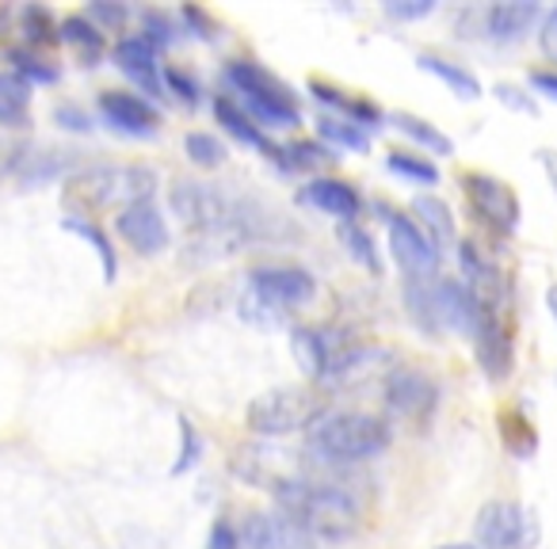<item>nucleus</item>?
I'll use <instances>...</instances> for the list:
<instances>
[{"instance_id": "nucleus-1", "label": "nucleus", "mask_w": 557, "mask_h": 549, "mask_svg": "<svg viewBox=\"0 0 557 549\" xmlns=\"http://www.w3.org/2000/svg\"><path fill=\"white\" fill-rule=\"evenodd\" d=\"M275 503L283 515H290L295 523H302L310 534H325V538H344L363 523V508L359 496L341 481H321V477H275L271 485Z\"/></svg>"}, {"instance_id": "nucleus-2", "label": "nucleus", "mask_w": 557, "mask_h": 549, "mask_svg": "<svg viewBox=\"0 0 557 549\" xmlns=\"http://www.w3.org/2000/svg\"><path fill=\"white\" fill-rule=\"evenodd\" d=\"M157 187L153 169L146 164H92L81 169L77 176L65 184V207L73 217L81 214H100V210H126L134 202H146Z\"/></svg>"}, {"instance_id": "nucleus-3", "label": "nucleus", "mask_w": 557, "mask_h": 549, "mask_svg": "<svg viewBox=\"0 0 557 549\" xmlns=\"http://www.w3.org/2000/svg\"><path fill=\"white\" fill-rule=\"evenodd\" d=\"M306 442L329 462H367L389 447V424L371 412L321 409L306 427Z\"/></svg>"}, {"instance_id": "nucleus-4", "label": "nucleus", "mask_w": 557, "mask_h": 549, "mask_svg": "<svg viewBox=\"0 0 557 549\" xmlns=\"http://www.w3.org/2000/svg\"><path fill=\"white\" fill-rule=\"evenodd\" d=\"M225 77H230V85L240 92L248 115L263 118L268 126H295L298 123L295 92H290L278 77H271L268 70H260V65H252V62H233L230 70H225Z\"/></svg>"}, {"instance_id": "nucleus-5", "label": "nucleus", "mask_w": 557, "mask_h": 549, "mask_svg": "<svg viewBox=\"0 0 557 549\" xmlns=\"http://www.w3.org/2000/svg\"><path fill=\"white\" fill-rule=\"evenodd\" d=\"M318 404L302 389H275V394H263L248 404V427L256 435H268V439H283L290 432H306L310 420L318 416Z\"/></svg>"}, {"instance_id": "nucleus-6", "label": "nucleus", "mask_w": 557, "mask_h": 549, "mask_svg": "<svg viewBox=\"0 0 557 549\" xmlns=\"http://www.w3.org/2000/svg\"><path fill=\"white\" fill-rule=\"evenodd\" d=\"M313 295H318V283L302 267H256L248 279V298L263 305V321H278V313L310 302Z\"/></svg>"}, {"instance_id": "nucleus-7", "label": "nucleus", "mask_w": 557, "mask_h": 549, "mask_svg": "<svg viewBox=\"0 0 557 549\" xmlns=\"http://www.w3.org/2000/svg\"><path fill=\"white\" fill-rule=\"evenodd\" d=\"M473 534L485 549H531L539 541V523L516 500H488L478 511Z\"/></svg>"}, {"instance_id": "nucleus-8", "label": "nucleus", "mask_w": 557, "mask_h": 549, "mask_svg": "<svg viewBox=\"0 0 557 549\" xmlns=\"http://www.w3.org/2000/svg\"><path fill=\"white\" fill-rule=\"evenodd\" d=\"M382 394H386V409L394 412V416L417 420V424L432 416L435 404H440V386H435V378L417 371V366H394V371L386 374Z\"/></svg>"}, {"instance_id": "nucleus-9", "label": "nucleus", "mask_w": 557, "mask_h": 549, "mask_svg": "<svg viewBox=\"0 0 557 549\" xmlns=\"http://www.w3.org/2000/svg\"><path fill=\"white\" fill-rule=\"evenodd\" d=\"M389 248H394V260L401 263V271L409 279H435L440 248H435V240L412 217L405 214L389 217Z\"/></svg>"}, {"instance_id": "nucleus-10", "label": "nucleus", "mask_w": 557, "mask_h": 549, "mask_svg": "<svg viewBox=\"0 0 557 549\" xmlns=\"http://www.w3.org/2000/svg\"><path fill=\"white\" fill-rule=\"evenodd\" d=\"M462 187H466L470 207L478 210V217L493 225L496 233H511L519 225V199L504 179L485 176V172H470V176L462 179Z\"/></svg>"}, {"instance_id": "nucleus-11", "label": "nucleus", "mask_w": 557, "mask_h": 549, "mask_svg": "<svg viewBox=\"0 0 557 549\" xmlns=\"http://www.w3.org/2000/svg\"><path fill=\"white\" fill-rule=\"evenodd\" d=\"M248 549H318L313 534L283 511H256L245 519Z\"/></svg>"}, {"instance_id": "nucleus-12", "label": "nucleus", "mask_w": 557, "mask_h": 549, "mask_svg": "<svg viewBox=\"0 0 557 549\" xmlns=\"http://www.w3.org/2000/svg\"><path fill=\"white\" fill-rule=\"evenodd\" d=\"M119 237L138 248V252L153 255L169 245V225H164L161 210L146 199V202H134V207L119 210Z\"/></svg>"}, {"instance_id": "nucleus-13", "label": "nucleus", "mask_w": 557, "mask_h": 549, "mask_svg": "<svg viewBox=\"0 0 557 549\" xmlns=\"http://www.w3.org/2000/svg\"><path fill=\"white\" fill-rule=\"evenodd\" d=\"M473 348H478V359L485 366L488 378H504L511 366V340L500 325V313L493 305H481L478 328H473Z\"/></svg>"}, {"instance_id": "nucleus-14", "label": "nucleus", "mask_w": 557, "mask_h": 549, "mask_svg": "<svg viewBox=\"0 0 557 549\" xmlns=\"http://www.w3.org/2000/svg\"><path fill=\"white\" fill-rule=\"evenodd\" d=\"M81 157L77 149H35V153H20L16 161V176L24 184H47V179H62V176H77Z\"/></svg>"}, {"instance_id": "nucleus-15", "label": "nucleus", "mask_w": 557, "mask_h": 549, "mask_svg": "<svg viewBox=\"0 0 557 549\" xmlns=\"http://www.w3.org/2000/svg\"><path fill=\"white\" fill-rule=\"evenodd\" d=\"M115 65L146 92L161 96V70H157V47L146 39H123L115 47Z\"/></svg>"}, {"instance_id": "nucleus-16", "label": "nucleus", "mask_w": 557, "mask_h": 549, "mask_svg": "<svg viewBox=\"0 0 557 549\" xmlns=\"http://www.w3.org/2000/svg\"><path fill=\"white\" fill-rule=\"evenodd\" d=\"M100 111L108 115L111 126H119V130H126V134H153V126H157V111L131 92H103Z\"/></svg>"}, {"instance_id": "nucleus-17", "label": "nucleus", "mask_w": 557, "mask_h": 549, "mask_svg": "<svg viewBox=\"0 0 557 549\" xmlns=\"http://www.w3.org/2000/svg\"><path fill=\"white\" fill-rule=\"evenodd\" d=\"M298 199H306L310 207L325 210V214H333V217H348V222L359 214V207H363L359 191L351 184H344V179H313Z\"/></svg>"}, {"instance_id": "nucleus-18", "label": "nucleus", "mask_w": 557, "mask_h": 549, "mask_svg": "<svg viewBox=\"0 0 557 549\" xmlns=\"http://www.w3.org/2000/svg\"><path fill=\"white\" fill-rule=\"evenodd\" d=\"M539 20V4H493L485 12V32L496 42H519Z\"/></svg>"}, {"instance_id": "nucleus-19", "label": "nucleus", "mask_w": 557, "mask_h": 549, "mask_svg": "<svg viewBox=\"0 0 557 549\" xmlns=\"http://www.w3.org/2000/svg\"><path fill=\"white\" fill-rule=\"evenodd\" d=\"M412 210H417V217H420V229L435 240V248H440V252L455 245V214H450L447 202L432 199V195H420V199L412 202Z\"/></svg>"}, {"instance_id": "nucleus-20", "label": "nucleus", "mask_w": 557, "mask_h": 549, "mask_svg": "<svg viewBox=\"0 0 557 549\" xmlns=\"http://www.w3.org/2000/svg\"><path fill=\"white\" fill-rule=\"evenodd\" d=\"M214 118L225 126V130L233 134V138H240L245 146H260V149H268V141H263V134L256 130V123H252V115H248L240 103H233L230 96H218L214 100Z\"/></svg>"}, {"instance_id": "nucleus-21", "label": "nucleus", "mask_w": 557, "mask_h": 549, "mask_svg": "<svg viewBox=\"0 0 557 549\" xmlns=\"http://www.w3.org/2000/svg\"><path fill=\"white\" fill-rule=\"evenodd\" d=\"M420 70L435 73V77H440L443 85H450V88H455V92L462 96V100H478V96H481V85H478V77H473L470 70H462V65L447 62V58H435V54H420Z\"/></svg>"}, {"instance_id": "nucleus-22", "label": "nucleus", "mask_w": 557, "mask_h": 549, "mask_svg": "<svg viewBox=\"0 0 557 549\" xmlns=\"http://www.w3.org/2000/svg\"><path fill=\"white\" fill-rule=\"evenodd\" d=\"M394 126H397L401 134H409V138L417 141V146H424L428 153H440V157H450V153H455V141H450L443 130H435L432 123H424V118L397 111V115H394Z\"/></svg>"}, {"instance_id": "nucleus-23", "label": "nucleus", "mask_w": 557, "mask_h": 549, "mask_svg": "<svg viewBox=\"0 0 557 549\" xmlns=\"http://www.w3.org/2000/svg\"><path fill=\"white\" fill-rule=\"evenodd\" d=\"M27 80L20 77H0V123L4 126H20L24 123V111H27Z\"/></svg>"}, {"instance_id": "nucleus-24", "label": "nucleus", "mask_w": 557, "mask_h": 549, "mask_svg": "<svg viewBox=\"0 0 557 549\" xmlns=\"http://www.w3.org/2000/svg\"><path fill=\"white\" fill-rule=\"evenodd\" d=\"M318 134L329 141V146H344V149H356V153H363L367 149V134L359 123H351V118H318Z\"/></svg>"}, {"instance_id": "nucleus-25", "label": "nucleus", "mask_w": 557, "mask_h": 549, "mask_svg": "<svg viewBox=\"0 0 557 549\" xmlns=\"http://www.w3.org/2000/svg\"><path fill=\"white\" fill-rule=\"evenodd\" d=\"M58 32H62V39L65 42H73V47H81V50H88V54H100V47H103V32L92 24L88 16H65L62 24H58Z\"/></svg>"}, {"instance_id": "nucleus-26", "label": "nucleus", "mask_w": 557, "mask_h": 549, "mask_svg": "<svg viewBox=\"0 0 557 549\" xmlns=\"http://www.w3.org/2000/svg\"><path fill=\"white\" fill-rule=\"evenodd\" d=\"M341 240H344V248L351 252V260L363 263L367 271H374V275H379V271H382V260H379V252H374L371 233L359 229V225H351V222H348V225L341 229Z\"/></svg>"}, {"instance_id": "nucleus-27", "label": "nucleus", "mask_w": 557, "mask_h": 549, "mask_svg": "<svg viewBox=\"0 0 557 549\" xmlns=\"http://www.w3.org/2000/svg\"><path fill=\"white\" fill-rule=\"evenodd\" d=\"M386 169L397 172V176L417 179V184H435V179H440V169H435L432 161H424V157H417V153H401V149H394V153L386 157Z\"/></svg>"}, {"instance_id": "nucleus-28", "label": "nucleus", "mask_w": 557, "mask_h": 549, "mask_svg": "<svg viewBox=\"0 0 557 549\" xmlns=\"http://www.w3.org/2000/svg\"><path fill=\"white\" fill-rule=\"evenodd\" d=\"M184 149H187V157L199 164V169H222V164H225V146L218 138H210V134H202V130L187 134Z\"/></svg>"}, {"instance_id": "nucleus-29", "label": "nucleus", "mask_w": 557, "mask_h": 549, "mask_svg": "<svg viewBox=\"0 0 557 549\" xmlns=\"http://www.w3.org/2000/svg\"><path fill=\"white\" fill-rule=\"evenodd\" d=\"M65 225H70L73 233H81L85 240H92L96 252H100V260H103V271H108V279H111V275H115V252H111V245H108V237L100 233V225H96L92 217H88V222H85V217H70Z\"/></svg>"}, {"instance_id": "nucleus-30", "label": "nucleus", "mask_w": 557, "mask_h": 549, "mask_svg": "<svg viewBox=\"0 0 557 549\" xmlns=\"http://www.w3.org/2000/svg\"><path fill=\"white\" fill-rule=\"evenodd\" d=\"M24 24H27V39H35V42H54V39H62V32H58V24L50 20L47 9H27Z\"/></svg>"}, {"instance_id": "nucleus-31", "label": "nucleus", "mask_w": 557, "mask_h": 549, "mask_svg": "<svg viewBox=\"0 0 557 549\" xmlns=\"http://www.w3.org/2000/svg\"><path fill=\"white\" fill-rule=\"evenodd\" d=\"M287 157V169H318V164H329V153L321 146H313V141H298V146L283 149Z\"/></svg>"}, {"instance_id": "nucleus-32", "label": "nucleus", "mask_w": 557, "mask_h": 549, "mask_svg": "<svg viewBox=\"0 0 557 549\" xmlns=\"http://www.w3.org/2000/svg\"><path fill=\"white\" fill-rule=\"evenodd\" d=\"M180 439H184V447H180V458H176V465H172V473L191 470L195 458H199V450H202V442H199V435H195L191 420H180Z\"/></svg>"}, {"instance_id": "nucleus-33", "label": "nucleus", "mask_w": 557, "mask_h": 549, "mask_svg": "<svg viewBox=\"0 0 557 549\" xmlns=\"http://www.w3.org/2000/svg\"><path fill=\"white\" fill-rule=\"evenodd\" d=\"M92 24H103V27H123L126 24V4H103V0H96V4H88V12H85Z\"/></svg>"}, {"instance_id": "nucleus-34", "label": "nucleus", "mask_w": 557, "mask_h": 549, "mask_svg": "<svg viewBox=\"0 0 557 549\" xmlns=\"http://www.w3.org/2000/svg\"><path fill=\"white\" fill-rule=\"evenodd\" d=\"M12 62H16L20 77H27V80H58V73L50 70V65H42L39 58L24 54V50H12Z\"/></svg>"}, {"instance_id": "nucleus-35", "label": "nucleus", "mask_w": 557, "mask_h": 549, "mask_svg": "<svg viewBox=\"0 0 557 549\" xmlns=\"http://www.w3.org/2000/svg\"><path fill=\"white\" fill-rule=\"evenodd\" d=\"M146 42H153L157 50L172 42V20L164 12H146Z\"/></svg>"}, {"instance_id": "nucleus-36", "label": "nucleus", "mask_w": 557, "mask_h": 549, "mask_svg": "<svg viewBox=\"0 0 557 549\" xmlns=\"http://www.w3.org/2000/svg\"><path fill=\"white\" fill-rule=\"evenodd\" d=\"M539 47H542V54H546L549 62H557V9H549L546 20H542V27H539Z\"/></svg>"}, {"instance_id": "nucleus-37", "label": "nucleus", "mask_w": 557, "mask_h": 549, "mask_svg": "<svg viewBox=\"0 0 557 549\" xmlns=\"http://www.w3.org/2000/svg\"><path fill=\"white\" fill-rule=\"evenodd\" d=\"M432 9H435L432 0H412V4H397V0H389L386 16H394V20H420V16H428Z\"/></svg>"}, {"instance_id": "nucleus-38", "label": "nucleus", "mask_w": 557, "mask_h": 549, "mask_svg": "<svg viewBox=\"0 0 557 549\" xmlns=\"http://www.w3.org/2000/svg\"><path fill=\"white\" fill-rule=\"evenodd\" d=\"M164 80H169V88H176V96H184V103H195V100H199V88H195V80L187 77V73L169 70V73H164Z\"/></svg>"}, {"instance_id": "nucleus-39", "label": "nucleus", "mask_w": 557, "mask_h": 549, "mask_svg": "<svg viewBox=\"0 0 557 549\" xmlns=\"http://www.w3.org/2000/svg\"><path fill=\"white\" fill-rule=\"evenodd\" d=\"M207 549H240V534L233 531L230 523H218L214 531H210V546Z\"/></svg>"}, {"instance_id": "nucleus-40", "label": "nucleus", "mask_w": 557, "mask_h": 549, "mask_svg": "<svg viewBox=\"0 0 557 549\" xmlns=\"http://www.w3.org/2000/svg\"><path fill=\"white\" fill-rule=\"evenodd\" d=\"M531 85L539 88V92H546L549 100H557V73H549V70H534V73H531Z\"/></svg>"}, {"instance_id": "nucleus-41", "label": "nucleus", "mask_w": 557, "mask_h": 549, "mask_svg": "<svg viewBox=\"0 0 557 549\" xmlns=\"http://www.w3.org/2000/svg\"><path fill=\"white\" fill-rule=\"evenodd\" d=\"M54 118H58V123L70 126V130H88V126H92L85 115H81V111H73V108H58V111H54Z\"/></svg>"}, {"instance_id": "nucleus-42", "label": "nucleus", "mask_w": 557, "mask_h": 549, "mask_svg": "<svg viewBox=\"0 0 557 549\" xmlns=\"http://www.w3.org/2000/svg\"><path fill=\"white\" fill-rule=\"evenodd\" d=\"M546 305H549V317H554V325H557V283L546 290Z\"/></svg>"}, {"instance_id": "nucleus-43", "label": "nucleus", "mask_w": 557, "mask_h": 549, "mask_svg": "<svg viewBox=\"0 0 557 549\" xmlns=\"http://www.w3.org/2000/svg\"><path fill=\"white\" fill-rule=\"evenodd\" d=\"M440 549H478V546H440Z\"/></svg>"}]
</instances>
